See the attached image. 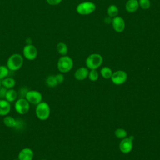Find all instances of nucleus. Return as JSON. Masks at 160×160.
Here are the masks:
<instances>
[{
	"mask_svg": "<svg viewBox=\"0 0 160 160\" xmlns=\"http://www.w3.org/2000/svg\"><path fill=\"white\" fill-rule=\"evenodd\" d=\"M24 63V57L19 53L11 54L7 59L6 66L11 71H16L20 69Z\"/></svg>",
	"mask_w": 160,
	"mask_h": 160,
	"instance_id": "nucleus-1",
	"label": "nucleus"
},
{
	"mask_svg": "<svg viewBox=\"0 0 160 160\" xmlns=\"http://www.w3.org/2000/svg\"><path fill=\"white\" fill-rule=\"evenodd\" d=\"M9 73V70L6 66L1 65L0 66V81L8 77Z\"/></svg>",
	"mask_w": 160,
	"mask_h": 160,
	"instance_id": "nucleus-23",
	"label": "nucleus"
},
{
	"mask_svg": "<svg viewBox=\"0 0 160 160\" xmlns=\"http://www.w3.org/2000/svg\"><path fill=\"white\" fill-rule=\"evenodd\" d=\"M3 123L4 124L8 127V128H15L17 125V122L18 120L17 119H15L14 117L11 116H4L3 118Z\"/></svg>",
	"mask_w": 160,
	"mask_h": 160,
	"instance_id": "nucleus-16",
	"label": "nucleus"
},
{
	"mask_svg": "<svg viewBox=\"0 0 160 160\" xmlns=\"http://www.w3.org/2000/svg\"><path fill=\"white\" fill-rule=\"evenodd\" d=\"M133 139L134 137L132 136L129 138L126 137L122 139L119 144V149L121 152L124 154H128L131 151L133 146Z\"/></svg>",
	"mask_w": 160,
	"mask_h": 160,
	"instance_id": "nucleus-10",
	"label": "nucleus"
},
{
	"mask_svg": "<svg viewBox=\"0 0 160 160\" xmlns=\"http://www.w3.org/2000/svg\"><path fill=\"white\" fill-rule=\"evenodd\" d=\"M18 96V92L15 89L12 88V89H7L4 99L8 101H9V102H12L15 101L17 99Z\"/></svg>",
	"mask_w": 160,
	"mask_h": 160,
	"instance_id": "nucleus-18",
	"label": "nucleus"
},
{
	"mask_svg": "<svg viewBox=\"0 0 160 160\" xmlns=\"http://www.w3.org/2000/svg\"><path fill=\"white\" fill-rule=\"evenodd\" d=\"M38 56V49L32 44H26L22 49V56L29 61H32Z\"/></svg>",
	"mask_w": 160,
	"mask_h": 160,
	"instance_id": "nucleus-7",
	"label": "nucleus"
},
{
	"mask_svg": "<svg viewBox=\"0 0 160 160\" xmlns=\"http://www.w3.org/2000/svg\"><path fill=\"white\" fill-rule=\"evenodd\" d=\"M2 86L4 87L7 89L13 88L16 85V80L11 77H6L4 79H2L1 81Z\"/></svg>",
	"mask_w": 160,
	"mask_h": 160,
	"instance_id": "nucleus-17",
	"label": "nucleus"
},
{
	"mask_svg": "<svg viewBox=\"0 0 160 160\" xmlns=\"http://www.w3.org/2000/svg\"><path fill=\"white\" fill-rule=\"evenodd\" d=\"M114 134L117 138L120 139H123L127 136V132L124 129L118 128L115 131Z\"/></svg>",
	"mask_w": 160,
	"mask_h": 160,
	"instance_id": "nucleus-24",
	"label": "nucleus"
},
{
	"mask_svg": "<svg viewBox=\"0 0 160 160\" xmlns=\"http://www.w3.org/2000/svg\"><path fill=\"white\" fill-rule=\"evenodd\" d=\"M1 87H2V84H1V81H0V89H1Z\"/></svg>",
	"mask_w": 160,
	"mask_h": 160,
	"instance_id": "nucleus-31",
	"label": "nucleus"
},
{
	"mask_svg": "<svg viewBox=\"0 0 160 160\" xmlns=\"http://www.w3.org/2000/svg\"><path fill=\"white\" fill-rule=\"evenodd\" d=\"M138 0H128L125 4V9L127 12L132 13L136 12L139 8Z\"/></svg>",
	"mask_w": 160,
	"mask_h": 160,
	"instance_id": "nucleus-14",
	"label": "nucleus"
},
{
	"mask_svg": "<svg viewBox=\"0 0 160 160\" xmlns=\"http://www.w3.org/2000/svg\"><path fill=\"white\" fill-rule=\"evenodd\" d=\"M28 91V89H27L25 88H22L19 90V92H18V96H20V98H25V96H26Z\"/></svg>",
	"mask_w": 160,
	"mask_h": 160,
	"instance_id": "nucleus-29",
	"label": "nucleus"
},
{
	"mask_svg": "<svg viewBox=\"0 0 160 160\" xmlns=\"http://www.w3.org/2000/svg\"><path fill=\"white\" fill-rule=\"evenodd\" d=\"M89 79L92 81H95L98 79L99 74L96 69H91V71L89 72L88 74Z\"/></svg>",
	"mask_w": 160,
	"mask_h": 160,
	"instance_id": "nucleus-26",
	"label": "nucleus"
},
{
	"mask_svg": "<svg viewBox=\"0 0 160 160\" xmlns=\"http://www.w3.org/2000/svg\"><path fill=\"white\" fill-rule=\"evenodd\" d=\"M89 74V71L88 68L84 67H81L78 69L74 73V78L77 80H83L86 79Z\"/></svg>",
	"mask_w": 160,
	"mask_h": 160,
	"instance_id": "nucleus-15",
	"label": "nucleus"
},
{
	"mask_svg": "<svg viewBox=\"0 0 160 160\" xmlns=\"http://www.w3.org/2000/svg\"><path fill=\"white\" fill-rule=\"evenodd\" d=\"M73 66V61L68 56H62L60 57L57 62V68L61 73L69 72Z\"/></svg>",
	"mask_w": 160,
	"mask_h": 160,
	"instance_id": "nucleus-3",
	"label": "nucleus"
},
{
	"mask_svg": "<svg viewBox=\"0 0 160 160\" xmlns=\"http://www.w3.org/2000/svg\"><path fill=\"white\" fill-rule=\"evenodd\" d=\"M30 109V103L24 98H19L14 104L15 111L21 115L26 114Z\"/></svg>",
	"mask_w": 160,
	"mask_h": 160,
	"instance_id": "nucleus-6",
	"label": "nucleus"
},
{
	"mask_svg": "<svg viewBox=\"0 0 160 160\" xmlns=\"http://www.w3.org/2000/svg\"><path fill=\"white\" fill-rule=\"evenodd\" d=\"M41 160H48V159H41Z\"/></svg>",
	"mask_w": 160,
	"mask_h": 160,
	"instance_id": "nucleus-32",
	"label": "nucleus"
},
{
	"mask_svg": "<svg viewBox=\"0 0 160 160\" xmlns=\"http://www.w3.org/2000/svg\"><path fill=\"white\" fill-rule=\"evenodd\" d=\"M139 6L143 9H148L151 6L150 0H138Z\"/></svg>",
	"mask_w": 160,
	"mask_h": 160,
	"instance_id": "nucleus-25",
	"label": "nucleus"
},
{
	"mask_svg": "<svg viewBox=\"0 0 160 160\" xmlns=\"http://www.w3.org/2000/svg\"><path fill=\"white\" fill-rule=\"evenodd\" d=\"M101 76L105 78V79H109L111 78L112 74V71L111 70V68H109V67H103L101 69Z\"/></svg>",
	"mask_w": 160,
	"mask_h": 160,
	"instance_id": "nucleus-22",
	"label": "nucleus"
},
{
	"mask_svg": "<svg viewBox=\"0 0 160 160\" xmlns=\"http://www.w3.org/2000/svg\"><path fill=\"white\" fill-rule=\"evenodd\" d=\"M128 78L127 73L122 70H118L114 72L111 77L112 82L116 85L122 84L126 82Z\"/></svg>",
	"mask_w": 160,
	"mask_h": 160,
	"instance_id": "nucleus-9",
	"label": "nucleus"
},
{
	"mask_svg": "<svg viewBox=\"0 0 160 160\" xmlns=\"http://www.w3.org/2000/svg\"><path fill=\"white\" fill-rule=\"evenodd\" d=\"M11 102L5 99H0V116H7L11 111Z\"/></svg>",
	"mask_w": 160,
	"mask_h": 160,
	"instance_id": "nucleus-13",
	"label": "nucleus"
},
{
	"mask_svg": "<svg viewBox=\"0 0 160 160\" xmlns=\"http://www.w3.org/2000/svg\"><path fill=\"white\" fill-rule=\"evenodd\" d=\"M7 91V89L2 86L0 89V99H4L5 95Z\"/></svg>",
	"mask_w": 160,
	"mask_h": 160,
	"instance_id": "nucleus-30",
	"label": "nucleus"
},
{
	"mask_svg": "<svg viewBox=\"0 0 160 160\" xmlns=\"http://www.w3.org/2000/svg\"><path fill=\"white\" fill-rule=\"evenodd\" d=\"M56 50L58 52L61 56H65L68 53V48L66 43L63 42H59L56 45Z\"/></svg>",
	"mask_w": 160,
	"mask_h": 160,
	"instance_id": "nucleus-19",
	"label": "nucleus"
},
{
	"mask_svg": "<svg viewBox=\"0 0 160 160\" xmlns=\"http://www.w3.org/2000/svg\"><path fill=\"white\" fill-rule=\"evenodd\" d=\"M25 98L30 104L36 106L42 101V95L38 91L28 90L25 96Z\"/></svg>",
	"mask_w": 160,
	"mask_h": 160,
	"instance_id": "nucleus-8",
	"label": "nucleus"
},
{
	"mask_svg": "<svg viewBox=\"0 0 160 160\" xmlns=\"http://www.w3.org/2000/svg\"><path fill=\"white\" fill-rule=\"evenodd\" d=\"M34 158V152L29 148H24L18 155L19 160H32Z\"/></svg>",
	"mask_w": 160,
	"mask_h": 160,
	"instance_id": "nucleus-12",
	"label": "nucleus"
},
{
	"mask_svg": "<svg viewBox=\"0 0 160 160\" xmlns=\"http://www.w3.org/2000/svg\"><path fill=\"white\" fill-rule=\"evenodd\" d=\"M111 23L112 28L116 32H122L125 29V21L121 16H117L113 18Z\"/></svg>",
	"mask_w": 160,
	"mask_h": 160,
	"instance_id": "nucleus-11",
	"label": "nucleus"
},
{
	"mask_svg": "<svg viewBox=\"0 0 160 160\" xmlns=\"http://www.w3.org/2000/svg\"><path fill=\"white\" fill-rule=\"evenodd\" d=\"M46 85L49 88H54L56 87L58 84L56 81L55 76L50 75L48 76L46 79Z\"/></svg>",
	"mask_w": 160,
	"mask_h": 160,
	"instance_id": "nucleus-21",
	"label": "nucleus"
},
{
	"mask_svg": "<svg viewBox=\"0 0 160 160\" xmlns=\"http://www.w3.org/2000/svg\"><path fill=\"white\" fill-rule=\"evenodd\" d=\"M96 8V4L91 1L79 3L76 7V12L80 15H88L93 12Z\"/></svg>",
	"mask_w": 160,
	"mask_h": 160,
	"instance_id": "nucleus-5",
	"label": "nucleus"
},
{
	"mask_svg": "<svg viewBox=\"0 0 160 160\" xmlns=\"http://www.w3.org/2000/svg\"><path fill=\"white\" fill-rule=\"evenodd\" d=\"M55 77H56V81H57L58 84H61L64 81V75L62 73H59V74L55 75Z\"/></svg>",
	"mask_w": 160,
	"mask_h": 160,
	"instance_id": "nucleus-27",
	"label": "nucleus"
},
{
	"mask_svg": "<svg viewBox=\"0 0 160 160\" xmlns=\"http://www.w3.org/2000/svg\"><path fill=\"white\" fill-rule=\"evenodd\" d=\"M62 0H46V2L51 6H56L60 4Z\"/></svg>",
	"mask_w": 160,
	"mask_h": 160,
	"instance_id": "nucleus-28",
	"label": "nucleus"
},
{
	"mask_svg": "<svg viewBox=\"0 0 160 160\" xmlns=\"http://www.w3.org/2000/svg\"><path fill=\"white\" fill-rule=\"evenodd\" d=\"M119 12L118 8L115 4H111L107 9V14L110 18H114L118 16Z\"/></svg>",
	"mask_w": 160,
	"mask_h": 160,
	"instance_id": "nucleus-20",
	"label": "nucleus"
},
{
	"mask_svg": "<svg viewBox=\"0 0 160 160\" xmlns=\"http://www.w3.org/2000/svg\"><path fill=\"white\" fill-rule=\"evenodd\" d=\"M103 61L102 56L98 53L91 54L86 59V65L88 69H96L101 66Z\"/></svg>",
	"mask_w": 160,
	"mask_h": 160,
	"instance_id": "nucleus-4",
	"label": "nucleus"
},
{
	"mask_svg": "<svg viewBox=\"0 0 160 160\" xmlns=\"http://www.w3.org/2000/svg\"><path fill=\"white\" fill-rule=\"evenodd\" d=\"M35 114L36 117L41 121L48 119L51 114V108L48 103L41 101L37 104L35 109Z\"/></svg>",
	"mask_w": 160,
	"mask_h": 160,
	"instance_id": "nucleus-2",
	"label": "nucleus"
}]
</instances>
